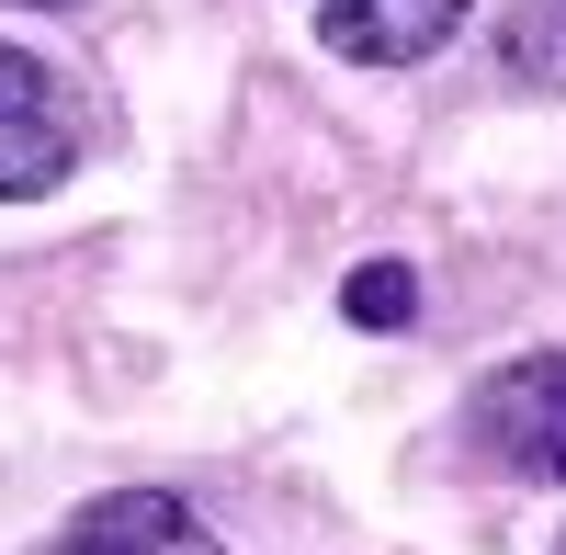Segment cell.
Returning <instances> with one entry per match:
<instances>
[{"mask_svg": "<svg viewBox=\"0 0 566 555\" xmlns=\"http://www.w3.org/2000/svg\"><path fill=\"white\" fill-rule=\"evenodd\" d=\"M464 431H476L488 465L510 477H566V352H522L464 397Z\"/></svg>", "mask_w": 566, "mask_h": 555, "instance_id": "6da1fadb", "label": "cell"}, {"mask_svg": "<svg viewBox=\"0 0 566 555\" xmlns=\"http://www.w3.org/2000/svg\"><path fill=\"white\" fill-rule=\"evenodd\" d=\"M45 555H227V544L181 511L170 488H114V499H91Z\"/></svg>", "mask_w": 566, "mask_h": 555, "instance_id": "3957f363", "label": "cell"}, {"mask_svg": "<svg viewBox=\"0 0 566 555\" xmlns=\"http://www.w3.org/2000/svg\"><path fill=\"white\" fill-rule=\"evenodd\" d=\"M499 57H510V80H533V91H566V0H510V23H499Z\"/></svg>", "mask_w": 566, "mask_h": 555, "instance_id": "5b68a950", "label": "cell"}, {"mask_svg": "<svg viewBox=\"0 0 566 555\" xmlns=\"http://www.w3.org/2000/svg\"><path fill=\"white\" fill-rule=\"evenodd\" d=\"M555 555H566V544H555Z\"/></svg>", "mask_w": 566, "mask_h": 555, "instance_id": "ba28073f", "label": "cell"}, {"mask_svg": "<svg viewBox=\"0 0 566 555\" xmlns=\"http://www.w3.org/2000/svg\"><path fill=\"white\" fill-rule=\"evenodd\" d=\"M23 12H69V0H23Z\"/></svg>", "mask_w": 566, "mask_h": 555, "instance_id": "52a82bcc", "label": "cell"}, {"mask_svg": "<svg viewBox=\"0 0 566 555\" xmlns=\"http://www.w3.org/2000/svg\"><path fill=\"white\" fill-rule=\"evenodd\" d=\"M453 23H464V0H317L328 57H352V69H419Z\"/></svg>", "mask_w": 566, "mask_h": 555, "instance_id": "277c9868", "label": "cell"}, {"mask_svg": "<svg viewBox=\"0 0 566 555\" xmlns=\"http://www.w3.org/2000/svg\"><path fill=\"white\" fill-rule=\"evenodd\" d=\"M69 159H80V114H69L57 69L23 57V45H0V205L69 181Z\"/></svg>", "mask_w": 566, "mask_h": 555, "instance_id": "7a4b0ae2", "label": "cell"}, {"mask_svg": "<svg viewBox=\"0 0 566 555\" xmlns=\"http://www.w3.org/2000/svg\"><path fill=\"white\" fill-rule=\"evenodd\" d=\"M340 306L363 317V329H397L419 295H408V272H397V261H374V272H352V295H340Z\"/></svg>", "mask_w": 566, "mask_h": 555, "instance_id": "8992f818", "label": "cell"}]
</instances>
